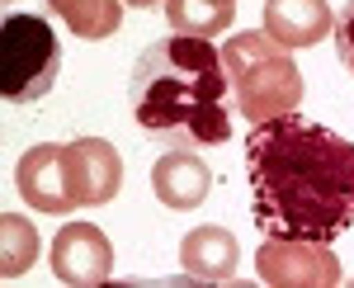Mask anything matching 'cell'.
Masks as SVG:
<instances>
[{
  "instance_id": "6da1fadb",
  "label": "cell",
  "mask_w": 354,
  "mask_h": 288,
  "mask_svg": "<svg viewBox=\"0 0 354 288\" xmlns=\"http://www.w3.org/2000/svg\"><path fill=\"white\" fill-rule=\"evenodd\" d=\"M250 217L265 236L335 241L354 227V142L302 114L245 132Z\"/></svg>"
},
{
  "instance_id": "7a4b0ae2",
  "label": "cell",
  "mask_w": 354,
  "mask_h": 288,
  "mask_svg": "<svg viewBox=\"0 0 354 288\" xmlns=\"http://www.w3.org/2000/svg\"><path fill=\"white\" fill-rule=\"evenodd\" d=\"M227 95H232V80L222 53L208 38H189V33L156 38L133 62V76H128V105L137 128L165 152L222 147L232 137Z\"/></svg>"
},
{
  "instance_id": "3957f363",
  "label": "cell",
  "mask_w": 354,
  "mask_h": 288,
  "mask_svg": "<svg viewBox=\"0 0 354 288\" xmlns=\"http://www.w3.org/2000/svg\"><path fill=\"white\" fill-rule=\"evenodd\" d=\"M222 66L232 80L236 109L250 123H265L279 114H293L302 100V71L288 57L283 43H274L265 28H241L236 38H227Z\"/></svg>"
},
{
  "instance_id": "277c9868",
  "label": "cell",
  "mask_w": 354,
  "mask_h": 288,
  "mask_svg": "<svg viewBox=\"0 0 354 288\" xmlns=\"http://www.w3.org/2000/svg\"><path fill=\"white\" fill-rule=\"evenodd\" d=\"M62 43L43 15H10L0 24V95L10 105H33L57 85Z\"/></svg>"
},
{
  "instance_id": "5b68a950",
  "label": "cell",
  "mask_w": 354,
  "mask_h": 288,
  "mask_svg": "<svg viewBox=\"0 0 354 288\" xmlns=\"http://www.w3.org/2000/svg\"><path fill=\"white\" fill-rule=\"evenodd\" d=\"M255 269L274 288H330V284H340V260L330 255L326 241L265 236V246L255 251Z\"/></svg>"
},
{
  "instance_id": "8992f818",
  "label": "cell",
  "mask_w": 354,
  "mask_h": 288,
  "mask_svg": "<svg viewBox=\"0 0 354 288\" xmlns=\"http://www.w3.org/2000/svg\"><path fill=\"white\" fill-rule=\"evenodd\" d=\"M62 165H66V189H71L76 208H100V204L118 199V189H123V156L104 137L66 142L62 147Z\"/></svg>"
},
{
  "instance_id": "52a82bcc",
  "label": "cell",
  "mask_w": 354,
  "mask_h": 288,
  "mask_svg": "<svg viewBox=\"0 0 354 288\" xmlns=\"http://www.w3.org/2000/svg\"><path fill=\"white\" fill-rule=\"evenodd\" d=\"M53 274L71 288H95L113 274V246L109 236L90 222H66L53 236Z\"/></svg>"
},
{
  "instance_id": "ba28073f",
  "label": "cell",
  "mask_w": 354,
  "mask_h": 288,
  "mask_svg": "<svg viewBox=\"0 0 354 288\" xmlns=\"http://www.w3.org/2000/svg\"><path fill=\"white\" fill-rule=\"evenodd\" d=\"M15 184H19V194H24V204L33 213H71L76 208V199H71V189H66V165H62V147H28L19 165H15Z\"/></svg>"
},
{
  "instance_id": "9c48e42d",
  "label": "cell",
  "mask_w": 354,
  "mask_h": 288,
  "mask_svg": "<svg viewBox=\"0 0 354 288\" xmlns=\"http://www.w3.org/2000/svg\"><path fill=\"white\" fill-rule=\"evenodd\" d=\"M208 189H213V170H208V161L198 156V152L175 147V152H165V156L151 165V194L175 213L198 208V204L208 199Z\"/></svg>"
},
{
  "instance_id": "30bf717a",
  "label": "cell",
  "mask_w": 354,
  "mask_h": 288,
  "mask_svg": "<svg viewBox=\"0 0 354 288\" xmlns=\"http://www.w3.org/2000/svg\"><path fill=\"white\" fill-rule=\"evenodd\" d=\"M335 15L326 0H265V33L283 48H312L330 38Z\"/></svg>"
},
{
  "instance_id": "8fae6325",
  "label": "cell",
  "mask_w": 354,
  "mask_h": 288,
  "mask_svg": "<svg viewBox=\"0 0 354 288\" xmlns=\"http://www.w3.org/2000/svg\"><path fill=\"white\" fill-rule=\"evenodd\" d=\"M180 264L189 279H203V284H227L241 264V246L227 227H194L185 241H180Z\"/></svg>"
},
{
  "instance_id": "7c38bea8",
  "label": "cell",
  "mask_w": 354,
  "mask_h": 288,
  "mask_svg": "<svg viewBox=\"0 0 354 288\" xmlns=\"http://www.w3.org/2000/svg\"><path fill=\"white\" fill-rule=\"evenodd\" d=\"M48 10L85 43L113 38L123 24V0H48Z\"/></svg>"
},
{
  "instance_id": "4fadbf2b",
  "label": "cell",
  "mask_w": 354,
  "mask_h": 288,
  "mask_svg": "<svg viewBox=\"0 0 354 288\" xmlns=\"http://www.w3.org/2000/svg\"><path fill=\"white\" fill-rule=\"evenodd\" d=\"M165 19H170L175 33L218 38L236 19V0H165Z\"/></svg>"
},
{
  "instance_id": "5bb4252c",
  "label": "cell",
  "mask_w": 354,
  "mask_h": 288,
  "mask_svg": "<svg viewBox=\"0 0 354 288\" xmlns=\"http://www.w3.org/2000/svg\"><path fill=\"white\" fill-rule=\"evenodd\" d=\"M38 227L19 217V213H0V279L5 284H15L24 269H33L38 260Z\"/></svg>"
},
{
  "instance_id": "9a60e30c",
  "label": "cell",
  "mask_w": 354,
  "mask_h": 288,
  "mask_svg": "<svg viewBox=\"0 0 354 288\" xmlns=\"http://www.w3.org/2000/svg\"><path fill=\"white\" fill-rule=\"evenodd\" d=\"M330 38H335V57L345 62V71L354 76V0H345V10L335 15V28H330Z\"/></svg>"
},
{
  "instance_id": "2e32d148",
  "label": "cell",
  "mask_w": 354,
  "mask_h": 288,
  "mask_svg": "<svg viewBox=\"0 0 354 288\" xmlns=\"http://www.w3.org/2000/svg\"><path fill=\"white\" fill-rule=\"evenodd\" d=\"M123 5H133V10H156V5H165V0H123Z\"/></svg>"
}]
</instances>
